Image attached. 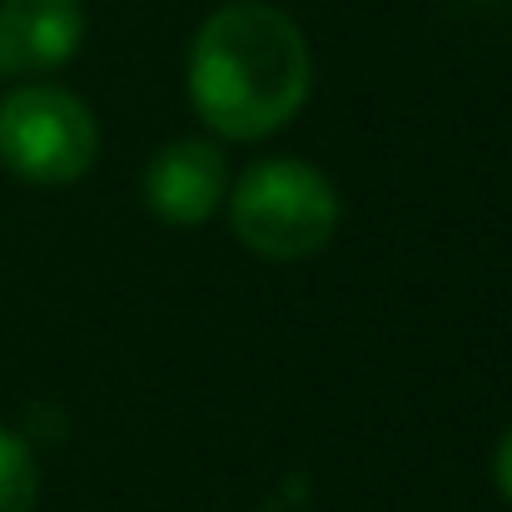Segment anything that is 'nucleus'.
<instances>
[{
  "label": "nucleus",
  "mask_w": 512,
  "mask_h": 512,
  "mask_svg": "<svg viewBox=\"0 0 512 512\" xmlns=\"http://www.w3.org/2000/svg\"><path fill=\"white\" fill-rule=\"evenodd\" d=\"M35 453L25 448V438H15L10 428H0V512H30L35 508Z\"/></svg>",
  "instance_id": "6"
},
{
  "label": "nucleus",
  "mask_w": 512,
  "mask_h": 512,
  "mask_svg": "<svg viewBox=\"0 0 512 512\" xmlns=\"http://www.w3.org/2000/svg\"><path fill=\"white\" fill-rule=\"evenodd\" d=\"M339 214L334 179L309 160H259L229 189L234 239L269 264H299L319 254L334 239Z\"/></svg>",
  "instance_id": "2"
},
{
  "label": "nucleus",
  "mask_w": 512,
  "mask_h": 512,
  "mask_svg": "<svg viewBox=\"0 0 512 512\" xmlns=\"http://www.w3.org/2000/svg\"><path fill=\"white\" fill-rule=\"evenodd\" d=\"M80 0H0V75L35 80L80 55Z\"/></svg>",
  "instance_id": "5"
},
{
  "label": "nucleus",
  "mask_w": 512,
  "mask_h": 512,
  "mask_svg": "<svg viewBox=\"0 0 512 512\" xmlns=\"http://www.w3.org/2000/svg\"><path fill=\"white\" fill-rule=\"evenodd\" d=\"M229 189V165L224 150L214 140H170L165 150H155V160L145 165L140 194L150 204V214L170 229H199L214 219V209L224 204Z\"/></svg>",
  "instance_id": "4"
},
{
  "label": "nucleus",
  "mask_w": 512,
  "mask_h": 512,
  "mask_svg": "<svg viewBox=\"0 0 512 512\" xmlns=\"http://www.w3.org/2000/svg\"><path fill=\"white\" fill-rule=\"evenodd\" d=\"M184 90L194 115L234 145L269 140L314 95V50L269 0H229L189 40Z\"/></svg>",
  "instance_id": "1"
},
{
  "label": "nucleus",
  "mask_w": 512,
  "mask_h": 512,
  "mask_svg": "<svg viewBox=\"0 0 512 512\" xmlns=\"http://www.w3.org/2000/svg\"><path fill=\"white\" fill-rule=\"evenodd\" d=\"M100 155V125L90 105L65 85H20L0 100V165L40 189L85 179Z\"/></svg>",
  "instance_id": "3"
},
{
  "label": "nucleus",
  "mask_w": 512,
  "mask_h": 512,
  "mask_svg": "<svg viewBox=\"0 0 512 512\" xmlns=\"http://www.w3.org/2000/svg\"><path fill=\"white\" fill-rule=\"evenodd\" d=\"M493 478H498V493L512 503V428L498 438V453H493Z\"/></svg>",
  "instance_id": "7"
}]
</instances>
